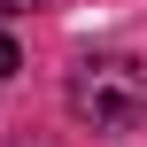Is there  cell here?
<instances>
[{"label":"cell","instance_id":"6da1fadb","mask_svg":"<svg viewBox=\"0 0 147 147\" xmlns=\"http://www.w3.org/2000/svg\"><path fill=\"white\" fill-rule=\"evenodd\" d=\"M70 109L93 132H132L147 116V62L140 54H85L70 70Z\"/></svg>","mask_w":147,"mask_h":147},{"label":"cell","instance_id":"7a4b0ae2","mask_svg":"<svg viewBox=\"0 0 147 147\" xmlns=\"http://www.w3.org/2000/svg\"><path fill=\"white\" fill-rule=\"evenodd\" d=\"M16 70H23V54H16V39H8V31H0V85H8V78H16Z\"/></svg>","mask_w":147,"mask_h":147},{"label":"cell","instance_id":"3957f363","mask_svg":"<svg viewBox=\"0 0 147 147\" xmlns=\"http://www.w3.org/2000/svg\"><path fill=\"white\" fill-rule=\"evenodd\" d=\"M23 8H47V0H0V16H23Z\"/></svg>","mask_w":147,"mask_h":147}]
</instances>
